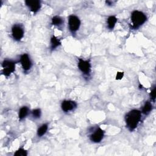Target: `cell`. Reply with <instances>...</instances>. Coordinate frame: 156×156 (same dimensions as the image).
Listing matches in <instances>:
<instances>
[{
	"label": "cell",
	"instance_id": "11",
	"mask_svg": "<svg viewBox=\"0 0 156 156\" xmlns=\"http://www.w3.org/2000/svg\"><path fill=\"white\" fill-rule=\"evenodd\" d=\"M117 22V18L115 16H110L107 19V26L110 29H113Z\"/></svg>",
	"mask_w": 156,
	"mask_h": 156
},
{
	"label": "cell",
	"instance_id": "2",
	"mask_svg": "<svg viewBox=\"0 0 156 156\" xmlns=\"http://www.w3.org/2000/svg\"><path fill=\"white\" fill-rule=\"evenodd\" d=\"M147 20L146 15L141 11L134 10L131 14V21L133 24V27L138 28L139 26L143 24Z\"/></svg>",
	"mask_w": 156,
	"mask_h": 156
},
{
	"label": "cell",
	"instance_id": "17",
	"mask_svg": "<svg viewBox=\"0 0 156 156\" xmlns=\"http://www.w3.org/2000/svg\"><path fill=\"white\" fill-rule=\"evenodd\" d=\"M27 155V151L23 148L18 149L14 153V155H15V156H26Z\"/></svg>",
	"mask_w": 156,
	"mask_h": 156
},
{
	"label": "cell",
	"instance_id": "6",
	"mask_svg": "<svg viewBox=\"0 0 156 156\" xmlns=\"http://www.w3.org/2000/svg\"><path fill=\"white\" fill-rule=\"evenodd\" d=\"M104 136V131L99 127H97L91 134L90 139L92 142L99 143L103 139Z\"/></svg>",
	"mask_w": 156,
	"mask_h": 156
},
{
	"label": "cell",
	"instance_id": "9",
	"mask_svg": "<svg viewBox=\"0 0 156 156\" xmlns=\"http://www.w3.org/2000/svg\"><path fill=\"white\" fill-rule=\"evenodd\" d=\"M25 3L26 5L29 8L30 10L34 13L37 12L41 7V2L38 0H28L26 1Z\"/></svg>",
	"mask_w": 156,
	"mask_h": 156
},
{
	"label": "cell",
	"instance_id": "12",
	"mask_svg": "<svg viewBox=\"0 0 156 156\" xmlns=\"http://www.w3.org/2000/svg\"><path fill=\"white\" fill-rule=\"evenodd\" d=\"M29 113V108L27 107L26 106H24L23 107H21L20 110H19V113H18V117L19 119H23L24 118H26L27 116V115H28Z\"/></svg>",
	"mask_w": 156,
	"mask_h": 156
},
{
	"label": "cell",
	"instance_id": "14",
	"mask_svg": "<svg viewBox=\"0 0 156 156\" xmlns=\"http://www.w3.org/2000/svg\"><path fill=\"white\" fill-rule=\"evenodd\" d=\"M48 126L47 124H42L37 130V133L38 136L41 137V136H43L46 133V132L48 130Z\"/></svg>",
	"mask_w": 156,
	"mask_h": 156
},
{
	"label": "cell",
	"instance_id": "10",
	"mask_svg": "<svg viewBox=\"0 0 156 156\" xmlns=\"http://www.w3.org/2000/svg\"><path fill=\"white\" fill-rule=\"evenodd\" d=\"M77 107V104L74 101L65 100L62 102L61 108L62 110L65 112H68L74 110Z\"/></svg>",
	"mask_w": 156,
	"mask_h": 156
},
{
	"label": "cell",
	"instance_id": "8",
	"mask_svg": "<svg viewBox=\"0 0 156 156\" xmlns=\"http://www.w3.org/2000/svg\"><path fill=\"white\" fill-rule=\"evenodd\" d=\"M21 65L22 66L23 69L24 71H27L29 70L32 66V62L30 59V57L29 55L26 53H24L22 54L20 57V60Z\"/></svg>",
	"mask_w": 156,
	"mask_h": 156
},
{
	"label": "cell",
	"instance_id": "16",
	"mask_svg": "<svg viewBox=\"0 0 156 156\" xmlns=\"http://www.w3.org/2000/svg\"><path fill=\"white\" fill-rule=\"evenodd\" d=\"M63 22V21L62 18H60V16H55L52 17V18L51 20V23L54 26H59L62 24Z\"/></svg>",
	"mask_w": 156,
	"mask_h": 156
},
{
	"label": "cell",
	"instance_id": "20",
	"mask_svg": "<svg viewBox=\"0 0 156 156\" xmlns=\"http://www.w3.org/2000/svg\"><path fill=\"white\" fill-rule=\"evenodd\" d=\"M124 76V73L123 72H118L116 76V80H120Z\"/></svg>",
	"mask_w": 156,
	"mask_h": 156
},
{
	"label": "cell",
	"instance_id": "7",
	"mask_svg": "<svg viewBox=\"0 0 156 156\" xmlns=\"http://www.w3.org/2000/svg\"><path fill=\"white\" fill-rule=\"evenodd\" d=\"M78 68L80 71L85 74H89L91 71V64L88 60H85L82 58L79 59Z\"/></svg>",
	"mask_w": 156,
	"mask_h": 156
},
{
	"label": "cell",
	"instance_id": "4",
	"mask_svg": "<svg viewBox=\"0 0 156 156\" xmlns=\"http://www.w3.org/2000/svg\"><path fill=\"white\" fill-rule=\"evenodd\" d=\"M80 21L79 18L74 15H71L68 18V27L71 32H75L80 27Z\"/></svg>",
	"mask_w": 156,
	"mask_h": 156
},
{
	"label": "cell",
	"instance_id": "13",
	"mask_svg": "<svg viewBox=\"0 0 156 156\" xmlns=\"http://www.w3.org/2000/svg\"><path fill=\"white\" fill-rule=\"evenodd\" d=\"M61 44L60 40L54 35H52L51 38V49H54Z\"/></svg>",
	"mask_w": 156,
	"mask_h": 156
},
{
	"label": "cell",
	"instance_id": "18",
	"mask_svg": "<svg viewBox=\"0 0 156 156\" xmlns=\"http://www.w3.org/2000/svg\"><path fill=\"white\" fill-rule=\"evenodd\" d=\"M32 114L34 118H39L41 116V110L39 108H36L33 110L32 112Z\"/></svg>",
	"mask_w": 156,
	"mask_h": 156
},
{
	"label": "cell",
	"instance_id": "3",
	"mask_svg": "<svg viewBox=\"0 0 156 156\" xmlns=\"http://www.w3.org/2000/svg\"><path fill=\"white\" fill-rule=\"evenodd\" d=\"M2 73L5 76H9L15 69V62L9 60H5L2 62Z\"/></svg>",
	"mask_w": 156,
	"mask_h": 156
},
{
	"label": "cell",
	"instance_id": "1",
	"mask_svg": "<svg viewBox=\"0 0 156 156\" xmlns=\"http://www.w3.org/2000/svg\"><path fill=\"white\" fill-rule=\"evenodd\" d=\"M141 118V112L138 110H132L126 114L125 121L129 130L132 131L138 126Z\"/></svg>",
	"mask_w": 156,
	"mask_h": 156
},
{
	"label": "cell",
	"instance_id": "5",
	"mask_svg": "<svg viewBox=\"0 0 156 156\" xmlns=\"http://www.w3.org/2000/svg\"><path fill=\"white\" fill-rule=\"evenodd\" d=\"M12 35L13 39L20 41L24 36V29L20 24H15L12 27Z\"/></svg>",
	"mask_w": 156,
	"mask_h": 156
},
{
	"label": "cell",
	"instance_id": "19",
	"mask_svg": "<svg viewBox=\"0 0 156 156\" xmlns=\"http://www.w3.org/2000/svg\"><path fill=\"white\" fill-rule=\"evenodd\" d=\"M150 96L151 99H152L154 101H155V87H154L153 88V90L151 91V93H150Z\"/></svg>",
	"mask_w": 156,
	"mask_h": 156
},
{
	"label": "cell",
	"instance_id": "15",
	"mask_svg": "<svg viewBox=\"0 0 156 156\" xmlns=\"http://www.w3.org/2000/svg\"><path fill=\"white\" fill-rule=\"evenodd\" d=\"M152 105L151 103L149 101H147L145 102L144 106L143 107L141 113H143L145 115H147L152 110Z\"/></svg>",
	"mask_w": 156,
	"mask_h": 156
}]
</instances>
